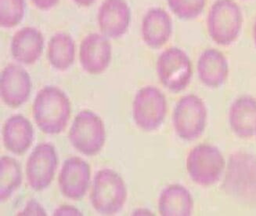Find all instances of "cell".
Instances as JSON below:
<instances>
[{"mask_svg": "<svg viewBox=\"0 0 256 216\" xmlns=\"http://www.w3.org/2000/svg\"><path fill=\"white\" fill-rule=\"evenodd\" d=\"M70 102L64 91L47 86L34 98L33 116L37 126L48 135H58L64 130L70 116Z\"/></svg>", "mask_w": 256, "mask_h": 216, "instance_id": "1", "label": "cell"}, {"mask_svg": "<svg viewBox=\"0 0 256 216\" xmlns=\"http://www.w3.org/2000/svg\"><path fill=\"white\" fill-rule=\"evenodd\" d=\"M222 186L238 201L256 205V156L240 151L230 156Z\"/></svg>", "mask_w": 256, "mask_h": 216, "instance_id": "2", "label": "cell"}, {"mask_svg": "<svg viewBox=\"0 0 256 216\" xmlns=\"http://www.w3.org/2000/svg\"><path fill=\"white\" fill-rule=\"evenodd\" d=\"M124 180L112 169H102L94 177L90 200L100 214L113 215L118 212L126 200Z\"/></svg>", "mask_w": 256, "mask_h": 216, "instance_id": "3", "label": "cell"}, {"mask_svg": "<svg viewBox=\"0 0 256 216\" xmlns=\"http://www.w3.org/2000/svg\"><path fill=\"white\" fill-rule=\"evenodd\" d=\"M243 25L240 7L234 0H216L208 16V32L220 46H229L238 38Z\"/></svg>", "mask_w": 256, "mask_h": 216, "instance_id": "4", "label": "cell"}, {"mask_svg": "<svg viewBox=\"0 0 256 216\" xmlns=\"http://www.w3.org/2000/svg\"><path fill=\"white\" fill-rule=\"evenodd\" d=\"M226 167L225 159L215 145L200 144L195 146L186 159L190 178L202 186H208L220 181Z\"/></svg>", "mask_w": 256, "mask_h": 216, "instance_id": "5", "label": "cell"}, {"mask_svg": "<svg viewBox=\"0 0 256 216\" xmlns=\"http://www.w3.org/2000/svg\"><path fill=\"white\" fill-rule=\"evenodd\" d=\"M106 139L103 120L90 110H83L76 116L69 131V140L78 152L92 156L103 148Z\"/></svg>", "mask_w": 256, "mask_h": 216, "instance_id": "6", "label": "cell"}, {"mask_svg": "<svg viewBox=\"0 0 256 216\" xmlns=\"http://www.w3.org/2000/svg\"><path fill=\"white\" fill-rule=\"evenodd\" d=\"M207 116L206 104L202 98L192 94L182 97L176 105L172 116L177 135L188 142L197 139L206 129Z\"/></svg>", "mask_w": 256, "mask_h": 216, "instance_id": "7", "label": "cell"}, {"mask_svg": "<svg viewBox=\"0 0 256 216\" xmlns=\"http://www.w3.org/2000/svg\"><path fill=\"white\" fill-rule=\"evenodd\" d=\"M157 73L164 87L172 92L178 93L190 83L193 68L186 52L178 48H170L158 57Z\"/></svg>", "mask_w": 256, "mask_h": 216, "instance_id": "8", "label": "cell"}, {"mask_svg": "<svg viewBox=\"0 0 256 216\" xmlns=\"http://www.w3.org/2000/svg\"><path fill=\"white\" fill-rule=\"evenodd\" d=\"M167 113L166 98L158 88L146 86L138 91L132 104L136 124L145 131H156L162 126Z\"/></svg>", "mask_w": 256, "mask_h": 216, "instance_id": "9", "label": "cell"}, {"mask_svg": "<svg viewBox=\"0 0 256 216\" xmlns=\"http://www.w3.org/2000/svg\"><path fill=\"white\" fill-rule=\"evenodd\" d=\"M58 158L54 146L50 143L38 144L29 156L26 165L28 182L32 189H46L54 178Z\"/></svg>", "mask_w": 256, "mask_h": 216, "instance_id": "10", "label": "cell"}, {"mask_svg": "<svg viewBox=\"0 0 256 216\" xmlns=\"http://www.w3.org/2000/svg\"><path fill=\"white\" fill-rule=\"evenodd\" d=\"M90 166L85 160L77 156L67 159L58 179L62 194L72 200L82 199L90 186Z\"/></svg>", "mask_w": 256, "mask_h": 216, "instance_id": "11", "label": "cell"}, {"mask_svg": "<svg viewBox=\"0 0 256 216\" xmlns=\"http://www.w3.org/2000/svg\"><path fill=\"white\" fill-rule=\"evenodd\" d=\"M31 90V78L23 67L11 64L2 70L0 93L6 105L11 108L22 106L30 97Z\"/></svg>", "mask_w": 256, "mask_h": 216, "instance_id": "12", "label": "cell"}, {"mask_svg": "<svg viewBox=\"0 0 256 216\" xmlns=\"http://www.w3.org/2000/svg\"><path fill=\"white\" fill-rule=\"evenodd\" d=\"M82 67L87 73L98 75L108 69L112 60V45L109 40L98 33H91L80 46Z\"/></svg>", "mask_w": 256, "mask_h": 216, "instance_id": "13", "label": "cell"}, {"mask_svg": "<svg viewBox=\"0 0 256 216\" xmlns=\"http://www.w3.org/2000/svg\"><path fill=\"white\" fill-rule=\"evenodd\" d=\"M131 12L124 0H105L98 12L100 31L109 38L118 39L126 33Z\"/></svg>", "mask_w": 256, "mask_h": 216, "instance_id": "14", "label": "cell"}, {"mask_svg": "<svg viewBox=\"0 0 256 216\" xmlns=\"http://www.w3.org/2000/svg\"><path fill=\"white\" fill-rule=\"evenodd\" d=\"M141 31L142 40L149 48H162L172 33V22L170 15L162 8H152L142 19Z\"/></svg>", "mask_w": 256, "mask_h": 216, "instance_id": "15", "label": "cell"}, {"mask_svg": "<svg viewBox=\"0 0 256 216\" xmlns=\"http://www.w3.org/2000/svg\"><path fill=\"white\" fill-rule=\"evenodd\" d=\"M198 75L202 84L210 88L222 86L229 74L228 60L218 50H206L198 61Z\"/></svg>", "mask_w": 256, "mask_h": 216, "instance_id": "16", "label": "cell"}, {"mask_svg": "<svg viewBox=\"0 0 256 216\" xmlns=\"http://www.w3.org/2000/svg\"><path fill=\"white\" fill-rule=\"evenodd\" d=\"M6 149L16 155H23L31 147L34 140L32 124L22 115L11 116L2 128Z\"/></svg>", "mask_w": 256, "mask_h": 216, "instance_id": "17", "label": "cell"}, {"mask_svg": "<svg viewBox=\"0 0 256 216\" xmlns=\"http://www.w3.org/2000/svg\"><path fill=\"white\" fill-rule=\"evenodd\" d=\"M229 124L239 138H249L256 135V98L244 95L236 99L230 108Z\"/></svg>", "mask_w": 256, "mask_h": 216, "instance_id": "18", "label": "cell"}, {"mask_svg": "<svg viewBox=\"0 0 256 216\" xmlns=\"http://www.w3.org/2000/svg\"><path fill=\"white\" fill-rule=\"evenodd\" d=\"M44 38L41 32L32 27H26L16 32L11 42V53L15 60L32 65L41 57Z\"/></svg>", "mask_w": 256, "mask_h": 216, "instance_id": "19", "label": "cell"}, {"mask_svg": "<svg viewBox=\"0 0 256 216\" xmlns=\"http://www.w3.org/2000/svg\"><path fill=\"white\" fill-rule=\"evenodd\" d=\"M194 208L190 191L180 184L164 188L158 199V211L162 216H189Z\"/></svg>", "mask_w": 256, "mask_h": 216, "instance_id": "20", "label": "cell"}, {"mask_svg": "<svg viewBox=\"0 0 256 216\" xmlns=\"http://www.w3.org/2000/svg\"><path fill=\"white\" fill-rule=\"evenodd\" d=\"M76 47L73 39L66 33L55 34L48 44V59L60 71L67 70L74 61Z\"/></svg>", "mask_w": 256, "mask_h": 216, "instance_id": "21", "label": "cell"}, {"mask_svg": "<svg viewBox=\"0 0 256 216\" xmlns=\"http://www.w3.org/2000/svg\"><path fill=\"white\" fill-rule=\"evenodd\" d=\"M22 168L18 162L10 156L0 159V200L4 202L10 197L22 185Z\"/></svg>", "mask_w": 256, "mask_h": 216, "instance_id": "22", "label": "cell"}, {"mask_svg": "<svg viewBox=\"0 0 256 216\" xmlns=\"http://www.w3.org/2000/svg\"><path fill=\"white\" fill-rule=\"evenodd\" d=\"M24 0H0V25L2 28L15 27L24 15Z\"/></svg>", "mask_w": 256, "mask_h": 216, "instance_id": "23", "label": "cell"}, {"mask_svg": "<svg viewBox=\"0 0 256 216\" xmlns=\"http://www.w3.org/2000/svg\"><path fill=\"white\" fill-rule=\"evenodd\" d=\"M172 12L184 21H192L202 15L206 0H167Z\"/></svg>", "mask_w": 256, "mask_h": 216, "instance_id": "24", "label": "cell"}, {"mask_svg": "<svg viewBox=\"0 0 256 216\" xmlns=\"http://www.w3.org/2000/svg\"><path fill=\"white\" fill-rule=\"evenodd\" d=\"M18 215L46 216L47 214L44 207L36 199H31L28 202L23 211L19 213Z\"/></svg>", "mask_w": 256, "mask_h": 216, "instance_id": "25", "label": "cell"}, {"mask_svg": "<svg viewBox=\"0 0 256 216\" xmlns=\"http://www.w3.org/2000/svg\"><path fill=\"white\" fill-rule=\"evenodd\" d=\"M54 216H70V215H82V213L78 210V208H76L74 206L70 205H62L60 206L58 208L55 210L54 212Z\"/></svg>", "mask_w": 256, "mask_h": 216, "instance_id": "26", "label": "cell"}, {"mask_svg": "<svg viewBox=\"0 0 256 216\" xmlns=\"http://www.w3.org/2000/svg\"><path fill=\"white\" fill-rule=\"evenodd\" d=\"M59 0H32L33 4L38 9L47 11L54 8Z\"/></svg>", "mask_w": 256, "mask_h": 216, "instance_id": "27", "label": "cell"}, {"mask_svg": "<svg viewBox=\"0 0 256 216\" xmlns=\"http://www.w3.org/2000/svg\"><path fill=\"white\" fill-rule=\"evenodd\" d=\"M132 215H152V211L146 208H138L132 212Z\"/></svg>", "mask_w": 256, "mask_h": 216, "instance_id": "28", "label": "cell"}, {"mask_svg": "<svg viewBox=\"0 0 256 216\" xmlns=\"http://www.w3.org/2000/svg\"><path fill=\"white\" fill-rule=\"evenodd\" d=\"M76 4L81 7H90L92 5L96 0H73Z\"/></svg>", "mask_w": 256, "mask_h": 216, "instance_id": "29", "label": "cell"}, {"mask_svg": "<svg viewBox=\"0 0 256 216\" xmlns=\"http://www.w3.org/2000/svg\"><path fill=\"white\" fill-rule=\"evenodd\" d=\"M253 39H254V44L256 46V22L253 27Z\"/></svg>", "mask_w": 256, "mask_h": 216, "instance_id": "30", "label": "cell"}, {"mask_svg": "<svg viewBox=\"0 0 256 216\" xmlns=\"http://www.w3.org/2000/svg\"></svg>", "mask_w": 256, "mask_h": 216, "instance_id": "31", "label": "cell"}]
</instances>
